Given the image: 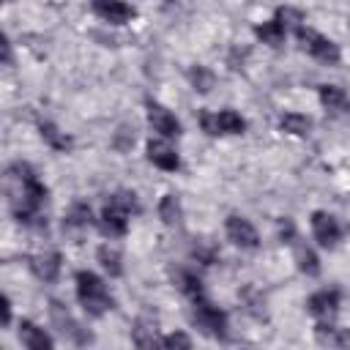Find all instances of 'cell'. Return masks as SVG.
<instances>
[{"label":"cell","mask_w":350,"mask_h":350,"mask_svg":"<svg viewBox=\"0 0 350 350\" xmlns=\"http://www.w3.org/2000/svg\"><path fill=\"white\" fill-rule=\"evenodd\" d=\"M77 295H79V304L85 306V312L93 314V317L112 309V298H109L104 282L93 271H79L77 273Z\"/></svg>","instance_id":"obj_1"},{"label":"cell","mask_w":350,"mask_h":350,"mask_svg":"<svg viewBox=\"0 0 350 350\" xmlns=\"http://www.w3.org/2000/svg\"><path fill=\"white\" fill-rule=\"evenodd\" d=\"M298 41H301V46H304L312 57H317L320 63H328V66H336V63H339V46H336L334 41H328L325 36H320L317 30L301 27V30H298Z\"/></svg>","instance_id":"obj_2"},{"label":"cell","mask_w":350,"mask_h":350,"mask_svg":"<svg viewBox=\"0 0 350 350\" xmlns=\"http://www.w3.org/2000/svg\"><path fill=\"white\" fill-rule=\"evenodd\" d=\"M191 320H194V325H197L202 334H208V336H213V339H224V334H227V317H224V312H219L216 306L205 304L202 298L194 301Z\"/></svg>","instance_id":"obj_3"},{"label":"cell","mask_w":350,"mask_h":350,"mask_svg":"<svg viewBox=\"0 0 350 350\" xmlns=\"http://www.w3.org/2000/svg\"><path fill=\"white\" fill-rule=\"evenodd\" d=\"M200 123L208 134H241L246 129V120L232 112V109H224L219 115H211V112H202L200 115Z\"/></svg>","instance_id":"obj_4"},{"label":"cell","mask_w":350,"mask_h":350,"mask_svg":"<svg viewBox=\"0 0 350 350\" xmlns=\"http://www.w3.org/2000/svg\"><path fill=\"white\" fill-rule=\"evenodd\" d=\"M49 314H52V320H55V325L60 328L63 336L74 339L77 345H88V342H90V334H85V331L77 325V320L68 314V309H66L60 301H49Z\"/></svg>","instance_id":"obj_5"},{"label":"cell","mask_w":350,"mask_h":350,"mask_svg":"<svg viewBox=\"0 0 350 350\" xmlns=\"http://www.w3.org/2000/svg\"><path fill=\"white\" fill-rule=\"evenodd\" d=\"M312 232H314V238L320 241V246H336V241L342 238V227L336 224V219L331 216V213H325V211H317V213H312Z\"/></svg>","instance_id":"obj_6"},{"label":"cell","mask_w":350,"mask_h":350,"mask_svg":"<svg viewBox=\"0 0 350 350\" xmlns=\"http://www.w3.org/2000/svg\"><path fill=\"white\" fill-rule=\"evenodd\" d=\"M148 120H150L153 131H159L161 137H178V134H180L178 118H175L167 107H161V104H156V101H148Z\"/></svg>","instance_id":"obj_7"},{"label":"cell","mask_w":350,"mask_h":350,"mask_svg":"<svg viewBox=\"0 0 350 350\" xmlns=\"http://www.w3.org/2000/svg\"><path fill=\"white\" fill-rule=\"evenodd\" d=\"M227 235H230V241H232L235 246H241V249H254V246L260 243L257 230H254L243 216H227Z\"/></svg>","instance_id":"obj_8"},{"label":"cell","mask_w":350,"mask_h":350,"mask_svg":"<svg viewBox=\"0 0 350 350\" xmlns=\"http://www.w3.org/2000/svg\"><path fill=\"white\" fill-rule=\"evenodd\" d=\"M90 5L109 25H123V22H129L134 16V8L126 5L123 0H90Z\"/></svg>","instance_id":"obj_9"},{"label":"cell","mask_w":350,"mask_h":350,"mask_svg":"<svg viewBox=\"0 0 350 350\" xmlns=\"http://www.w3.org/2000/svg\"><path fill=\"white\" fill-rule=\"evenodd\" d=\"M148 159H150L159 170H167V172H175V170L180 167L178 153H175L164 139H150V142H148Z\"/></svg>","instance_id":"obj_10"},{"label":"cell","mask_w":350,"mask_h":350,"mask_svg":"<svg viewBox=\"0 0 350 350\" xmlns=\"http://www.w3.org/2000/svg\"><path fill=\"white\" fill-rule=\"evenodd\" d=\"M19 339H22V345L27 350H49L52 347V336L44 328H38L36 323H30V320L19 323Z\"/></svg>","instance_id":"obj_11"},{"label":"cell","mask_w":350,"mask_h":350,"mask_svg":"<svg viewBox=\"0 0 350 350\" xmlns=\"http://www.w3.org/2000/svg\"><path fill=\"white\" fill-rule=\"evenodd\" d=\"M30 268H33V273H36L38 279L55 282L57 273H60V254H57V252H41V254H36V257L30 260Z\"/></svg>","instance_id":"obj_12"},{"label":"cell","mask_w":350,"mask_h":350,"mask_svg":"<svg viewBox=\"0 0 350 350\" xmlns=\"http://www.w3.org/2000/svg\"><path fill=\"white\" fill-rule=\"evenodd\" d=\"M126 219H129V213L109 202V205L101 211V230H104L107 235H112V238H120V235H126V227H129Z\"/></svg>","instance_id":"obj_13"},{"label":"cell","mask_w":350,"mask_h":350,"mask_svg":"<svg viewBox=\"0 0 350 350\" xmlns=\"http://www.w3.org/2000/svg\"><path fill=\"white\" fill-rule=\"evenodd\" d=\"M320 101H323V107L331 109L334 115L350 112V98H347V93H345L342 88H336V85H323V88H320Z\"/></svg>","instance_id":"obj_14"},{"label":"cell","mask_w":350,"mask_h":350,"mask_svg":"<svg viewBox=\"0 0 350 350\" xmlns=\"http://www.w3.org/2000/svg\"><path fill=\"white\" fill-rule=\"evenodd\" d=\"M339 309V293L336 290H320L309 298V312L317 317H331Z\"/></svg>","instance_id":"obj_15"},{"label":"cell","mask_w":350,"mask_h":350,"mask_svg":"<svg viewBox=\"0 0 350 350\" xmlns=\"http://www.w3.org/2000/svg\"><path fill=\"white\" fill-rule=\"evenodd\" d=\"M134 342H137L139 347H150V345L159 342V339H156V317L142 314V317L137 320V325H134Z\"/></svg>","instance_id":"obj_16"},{"label":"cell","mask_w":350,"mask_h":350,"mask_svg":"<svg viewBox=\"0 0 350 350\" xmlns=\"http://www.w3.org/2000/svg\"><path fill=\"white\" fill-rule=\"evenodd\" d=\"M38 129H41L44 142H46L52 150H68V148H71V137H66L57 126H52V123H41Z\"/></svg>","instance_id":"obj_17"},{"label":"cell","mask_w":350,"mask_h":350,"mask_svg":"<svg viewBox=\"0 0 350 350\" xmlns=\"http://www.w3.org/2000/svg\"><path fill=\"white\" fill-rule=\"evenodd\" d=\"M254 33H257V38H260L262 44H271V46H279V44H282V38H284V27H282L276 19L257 25V27H254Z\"/></svg>","instance_id":"obj_18"},{"label":"cell","mask_w":350,"mask_h":350,"mask_svg":"<svg viewBox=\"0 0 350 350\" xmlns=\"http://www.w3.org/2000/svg\"><path fill=\"white\" fill-rule=\"evenodd\" d=\"M282 129H284L287 134L304 137V134H309V129H312V120H309L306 115H298V112H287V115L282 118Z\"/></svg>","instance_id":"obj_19"},{"label":"cell","mask_w":350,"mask_h":350,"mask_svg":"<svg viewBox=\"0 0 350 350\" xmlns=\"http://www.w3.org/2000/svg\"><path fill=\"white\" fill-rule=\"evenodd\" d=\"M159 216H161L164 224H178L180 221V202H178V197L164 194L161 202H159Z\"/></svg>","instance_id":"obj_20"},{"label":"cell","mask_w":350,"mask_h":350,"mask_svg":"<svg viewBox=\"0 0 350 350\" xmlns=\"http://www.w3.org/2000/svg\"><path fill=\"white\" fill-rule=\"evenodd\" d=\"M98 262L104 265V271H109V276H120L123 265H120V252L115 246H101L98 249Z\"/></svg>","instance_id":"obj_21"},{"label":"cell","mask_w":350,"mask_h":350,"mask_svg":"<svg viewBox=\"0 0 350 350\" xmlns=\"http://www.w3.org/2000/svg\"><path fill=\"white\" fill-rule=\"evenodd\" d=\"M63 224H66V227H88V224H90V208H88L85 202L71 205L68 213H66V219H63Z\"/></svg>","instance_id":"obj_22"},{"label":"cell","mask_w":350,"mask_h":350,"mask_svg":"<svg viewBox=\"0 0 350 350\" xmlns=\"http://www.w3.org/2000/svg\"><path fill=\"white\" fill-rule=\"evenodd\" d=\"M276 22H279L284 30H295V33H298V30H301V22H304V14L284 5V8L276 11Z\"/></svg>","instance_id":"obj_23"},{"label":"cell","mask_w":350,"mask_h":350,"mask_svg":"<svg viewBox=\"0 0 350 350\" xmlns=\"http://www.w3.org/2000/svg\"><path fill=\"white\" fill-rule=\"evenodd\" d=\"M298 268H301L304 273H309V276H317V273H320V262H317V254H314L312 249H304V246H298Z\"/></svg>","instance_id":"obj_24"},{"label":"cell","mask_w":350,"mask_h":350,"mask_svg":"<svg viewBox=\"0 0 350 350\" xmlns=\"http://www.w3.org/2000/svg\"><path fill=\"white\" fill-rule=\"evenodd\" d=\"M191 85H194V90H200V93H208L211 88H213V74L208 71V68H202V66H197V68H191Z\"/></svg>","instance_id":"obj_25"},{"label":"cell","mask_w":350,"mask_h":350,"mask_svg":"<svg viewBox=\"0 0 350 350\" xmlns=\"http://www.w3.org/2000/svg\"><path fill=\"white\" fill-rule=\"evenodd\" d=\"M109 202H112V205H118L120 211H126L129 216L139 211V202H137V197H134L131 191H118V194H112V200H109Z\"/></svg>","instance_id":"obj_26"},{"label":"cell","mask_w":350,"mask_h":350,"mask_svg":"<svg viewBox=\"0 0 350 350\" xmlns=\"http://www.w3.org/2000/svg\"><path fill=\"white\" fill-rule=\"evenodd\" d=\"M180 287H183V293H186L191 301H200V298H202V282H200L194 273H180Z\"/></svg>","instance_id":"obj_27"},{"label":"cell","mask_w":350,"mask_h":350,"mask_svg":"<svg viewBox=\"0 0 350 350\" xmlns=\"http://www.w3.org/2000/svg\"><path fill=\"white\" fill-rule=\"evenodd\" d=\"M314 336H317V342H323V345H334V342H336V328H334V325H317V328H314Z\"/></svg>","instance_id":"obj_28"},{"label":"cell","mask_w":350,"mask_h":350,"mask_svg":"<svg viewBox=\"0 0 350 350\" xmlns=\"http://www.w3.org/2000/svg\"><path fill=\"white\" fill-rule=\"evenodd\" d=\"M161 345H167V347H191V339L186 334H170V336L161 339Z\"/></svg>","instance_id":"obj_29"},{"label":"cell","mask_w":350,"mask_h":350,"mask_svg":"<svg viewBox=\"0 0 350 350\" xmlns=\"http://www.w3.org/2000/svg\"><path fill=\"white\" fill-rule=\"evenodd\" d=\"M336 347H350V331H336Z\"/></svg>","instance_id":"obj_30"},{"label":"cell","mask_w":350,"mask_h":350,"mask_svg":"<svg viewBox=\"0 0 350 350\" xmlns=\"http://www.w3.org/2000/svg\"><path fill=\"white\" fill-rule=\"evenodd\" d=\"M8 320H11V301H8V295L3 298V325H8Z\"/></svg>","instance_id":"obj_31"}]
</instances>
